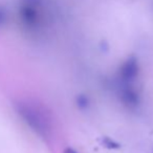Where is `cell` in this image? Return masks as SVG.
Wrapping results in <instances>:
<instances>
[{
  "mask_svg": "<svg viewBox=\"0 0 153 153\" xmlns=\"http://www.w3.org/2000/svg\"><path fill=\"white\" fill-rule=\"evenodd\" d=\"M23 112L26 122L30 123V125L40 134H47V132L51 130L49 120L40 109H36L35 107H30V108L27 107L24 109Z\"/></svg>",
  "mask_w": 153,
  "mask_h": 153,
  "instance_id": "cell-1",
  "label": "cell"
},
{
  "mask_svg": "<svg viewBox=\"0 0 153 153\" xmlns=\"http://www.w3.org/2000/svg\"><path fill=\"white\" fill-rule=\"evenodd\" d=\"M138 72L137 61L133 58L128 59L120 68V79L123 82H131L135 79Z\"/></svg>",
  "mask_w": 153,
  "mask_h": 153,
  "instance_id": "cell-2",
  "label": "cell"
},
{
  "mask_svg": "<svg viewBox=\"0 0 153 153\" xmlns=\"http://www.w3.org/2000/svg\"><path fill=\"white\" fill-rule=\"evenodd\" d=\"M121 99L128 106H136L140 103V97L131 86H124L121 89Z\"/></svg>",
  "mask_w": 153,
  "mask_h": 153,
  "instance_id": "cell-3",
  "label": "cell"
},
{
  "mask_svg": "<svg viewBox=\"0 0 153 153\" xmlns=\"http://www.w3.org/2000/svg\"><path fill=\"white\" fill-rule=\"evenodd\" d=\"M7 9L3 5L0 4V26H2L7 22Z\"/></svg>",
  "mask_w": 153,
  "mask_h": 153,
  "instance_id": "cell-4",
  "label": "cell"
},
{
  "mask_svg": "<svg viewBox=\"0 0 153 153\" xmlns=\"http://www.w3.org/2000/svg\"><path fill=\"white\" fill-rule=\"evenodd\" d=\"M78 103L80 104V106H87L88 101H87V99H86L85 97H80L79 102H78Z\"/></svg>",
  "mask_w": 153,
  "mask_h": 153,
  "instance_id": "cell-5",
  "label": "cell"
},
{
  "mask_svg": "<svg viewBox=\"0 0 153 153\" xmlns=\"http://www.w3.org/2000/svg\"><path fill=\"white\" fill-rule=\"evenodd\" d=\"M65 153H78L76 151H74V149H70V148H68L67 150L65 151Z\"/></svg>",
  "mask_w": 153,
  "mask_h": 153,
  "instance_id": "cell-6",
  "label": "cell"
}]
</instances>
